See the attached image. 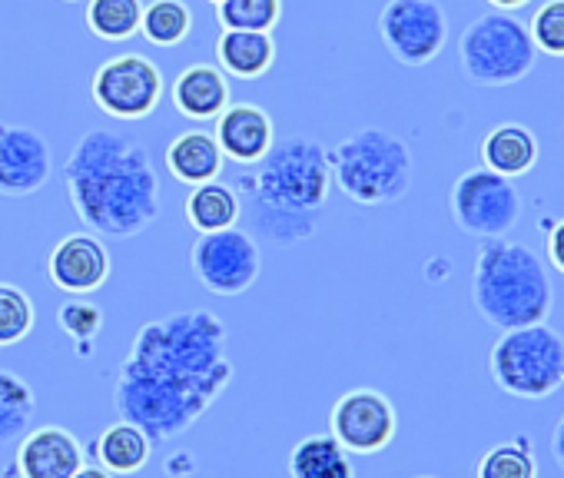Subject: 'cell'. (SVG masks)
Segmentation results:
<instances>
[{"instance_id":"6da1fadb","label":"cell","mask_w":564,"mask_h":478,"mask_svg":"<svg viewBox=\"0 0 564 478\" xmlns=\"http://www.w3.org/2000/svg\"><path fill=\"white\" fill-rule=\"evenodd\" d=\"M229 379L223 319L209 309L173 313L133 336L113 385V409L150 442H170L219 402Z\"/></svg>"},{"instance_id":"7a4b0ae2","label":"cell","mask_w":564,"mask_h":478,"mask_svg":"<svg viewBox=\"0 0 564 478\" xmlns=\"http://www.w3.org/2000/svg\"><path fill=\"white\" fill-rule=\"evenodd\" d=\"M64 183L74 216L94 236L133 239L160 216V173L150 150L127 133H84L64 163Z\"/></svg>"},{"instance_id":"3957f363","label":"cell","mask_w":564,"mask_h":478,"mask_svg":"<svg viewBox=\"0 0 564 478\" xmlns=\"http://www.w3.org/2000/svg\"><path fill=\"white\" fill-rule=\"evenodd\" d=\"M333 170L329 150L313 137H290L232 180L239 219L246 216L252 239L272 247H296L319 229V213L329 199Z\"/></svg>"},{"instance_id":"277c9868","label":"cell","mask_w":564,"mask_h":478,"mask_svg":"<svg viewBox=\"0 0 564 478\" xmlns=\"http://www.w3.org/2000/svg\"><path fill=\"white\" fill-rule=\"evenodd\" d=\"M471 300L485 323L498 329H521L544 323L554 306V286L544 260L505 236L481 239L471 273Z\"/></svg>"},{"instance_id":"5b68a950","label":"cell","mask_w":564,"mask_h":478,"mask_svg":"<svg viewBox=\"0 0 564 478\" xmlns=\"http://www.w3.org/2000/svg\"><path fill=\"white\" fill-rule=\"evenodd\" d=\"M333 183L359 206H389L412 186V150L382 127H362L329 150Z\"/></svg>"},{"instance_id":"8992f818","label":"cell","mask_w":564,"mask_h":478,"mask_svg":"<svg viewBox=\"0 0 564 478\" xmlns=\"http://www.w3.org/2000/svg\"><path fill=\"white\" fill-rule=\"evenodd\" d=\"M488 372L514 399H547L564 385V336L547 323L505 329L488 356Z\"/></svg>"},{"instance_id":"52a82bcc","label":"cell","mask_w":564,"mask_h":478,"mask_svg":"<svg viewBox=\"0 0 564 478\" xmlns=\"http://www.w3.org/2000/svg\"><path fill=\"white\" fill-rule=\"evenodd\" d=\"M538 47L528 24L508 11H491L471 21L458 41L462 74L475 87H508L531 74Z\"/></svg>"},{"instance_id":"ba28073f","label":"cell","mask_w":564,"mask_h":478,"mask_svg":"<svg viewBox=\"0 0 564 478\" xmlns=\"http://www.w3.org/2000/svg\"><path fill=\"white\" fill-rule=\"evenodd\" d=\"M521 209H524V199L518 186L488 166L462 173L452 186V216L458 229H465L468 236H478V239L508 236L514 222L521 219Z\"/></svg>"},{"instance_id":"9c48e42d","label":"cell","mask_w":564,"mask_h":478,"mask_svg":"<svg viewBox=\"0 0 564 478\" xmlns=\"http://www.w3.org/2000/svg\"><path fill=\"white\" fill-rule=\"evenodd\" d=\"M189 267L213 296H242L256 283L262 257L246 229L229 226L219 232H199L189 250Z\"/></svg>"},{"instance_id":"30bf717a","label":"cell","mask_w":564,"mask_h":478,"mask_svg":"<svg viewBox=\"0 0 564 478\" xmlns=\"http://www.w3.org/2000/svg\"><path fill=\"white\" fill-rule=\"evenodd\" d=\"M379 37L392 61L425 67L448 41V18L438 0H389L379 14Z\"/></svg>"},{"instance_id":"8fae6325","label":"cell","mask_w":564,"mask_h":478,"mask_svg":"<svg viewBox=\"0 0 564 478\" xmlns=\"http://www.w3.org/2000/svg\"><path fill=\"white\" fill-rule=\"evenodd\" d=\"M90 94L113 120H147L163 100V74L143 54H120L94 74Z\"/></svg>"},{"instance_id":"7c38bea8","label":"cell","mask_w":564,"mask_h":478,"mask_svg":"<svg viewBox=\"0 0 564 478\" xmlns=\"http://www.w3.org/2000/svg\"><path fill=\"white\" fill-rule=\"evenodd\" d=\"M329 435L352 455H379L392 445L399 419L395 405L376 389H352L329 412Z\"/></svg>"},{"instance_id":"4fadbf2b","label":"cell","mask_w":564,"mask_h":478,"mask_svg":"<svg viewBox=\"0 0 564 478\" xmlns=\"http://www.w3.org/2000/svg\"><path fill=\"white\" fill-rule=\"evenodd\" d=\"M51 173H54V153L37 130L0 123V196L21 199L41 193Z\"/></svg>"},{"instance_id":"5bb4252c","label":"cell","mask_w":564,"mask_h":478,"mask_svg":"<svg viewBox=\"0 0 564 478\" xmlns=\"http://www.w3.org/2000/svg\"><path fill=\"white\" fill-rule=\"evenodd\" d=\"M110 270H113L110 250L104 247V239L94 236L90 229L64 236L54 247L51 263H47L51 283L67 296L97 293L110 280Z\"/></svg>"},{"instance_id":"9a60e30c","label":"cell","mask_w":564,"mask_h":478,"mask_svg":"<svg viewBox=\"0 0 564 478\" xmlns=\"http://www.w3.org/2000/svg\"><path fill=\"white\" fill-rule=\"evenodd\" d=\"M216 143L226 160L239 166H256L275 143L272 117L259 104H229L216 117Z\"/></svg>"},{"instance_id":"2e32d148","label":"cell","mask_w":564,"mask_h":478,"mask_svg":"<svg viewBox=\"0 0 564 478\" xmlns=\"http://www.w3.org/2000/svg\"><path fill=\"white\" fill-rule=\"evenodd\" d=\"M84 465V448L74 432L61 425L31 428L18 448L21 478H74Z\"/></svg>"},{"instance_id":"e0dca14e","label":"cell","mask_w":564,"mask_h":478,"mask_svg":"<svg viewBox=\"0 0 564 478\" xmlns=\"http://www.w3.org/2000/svg\"><path fill=\"white\" fill-rule=\"evenodd\" d=\"M173 107L189 120H216L229 107V80L213 64H193L173 80Z\"/></svg>"},{"instance_id":"ac0fdd59","label":"cell","mask_w":564,"mask_h":478,"mask_svg":"<svg viewBox=\"0 0 564 478\" xmlns=\"http://www.w3.org/2000/svg\"><path fill=\"white\" fill-rule=\"evenodd\" d=\"M170 176L176 183H186V186H199V183H209V180H219L223 173V150L216 143L213 133L206 130H186L180 137L170 140L166 146V156H163Z\"/></svg>"},{"instance_id":"d6986e66","label":"cell","mask_w":564,"mask_h":478,"mask_svg":"<svg viewBox=\"0 0 564 478\" xmlns=\"http://www.w3.org/2000/svg\"><path fill=\"white\" fill-rule=\"evenodd\" d=\"M216 64L226 77L259 80L275 64V41L265 31H223L216 41Z\"/></svg>"},{"instance_id":"ffe728a7","label":"cell","mask_w":564,"mask_h":478,"mask_svg":"<svg viewBox=\"0 0 564 478\" xmlns=\"http://www.w3.org/2000/svg\"><path fill=\"white\" fill-rule=\"evenodd\" d=\"M481 160L488 170L501 176H524L538 163V140L521 123H501L495 127L481 143Z\"/></svg>"},{"instance_id":"44dd1931","label":"cell","mask_w":564,"mask_h":478,"mask_svg":"<svg viewBox=\"0 0 564 478\" xmlns=\"http://www.w3.org/2000/svg\"><path fill=\"white\" fill-rule=\"evenodd\" d=\"M293 478H356L349 452L333 435H306L290 452Z\"/></svg>"},{"instance_id":"7402d4cb","label":"cell","mask_w":564,"mask_h":478,"mask_svg":"<svg viewBox=\"0 0 564 478\" xmlns=\"http://www.w3.org/2000/svg\"><path fill=\"white\" fill-rule=\"evenodd\" d=\"M186 222L196 232H219L239 222V196L232 183H199L186 196Z\"/></svg>"},{"instance_id":"603a6c76","label":"cell","mask_w":564,"mask_h":478,"mask_svg":"<svg viewBox=\"0 0 564 478\" xmlns=\"http://www.w3.org/2000/svg\"><path fill=\"white\" fill-rule=\"evenodd\" d=\"M150 435L133 422H113L97 438V458L110 475H133L150 461Z\"/></svg>"},{"instance_id":"cb8c5ba5","label":"cell","mask_w":564,"mask_h":478,"mask_svg":"<svg viewBox=\"0 0 564 478\" xmlns=\"http://www.w3.org/2000/svg\"><path fill=\"white\" fill-rule=\"evenodd\" d=\"M34 409V389L18 372L0 369V445H11L31 432Z\"/></svg>"},{"instance_id":"d4e9b609","label":"cell","mask_w":564,"mask_h":478,"mask_svg":"<svg viewBox=\"0 0 564 478\" xmlns=\"http://www.w3.org/2000/svg\"><path fill=\"white\" fill-rule=\"evenodd\" d=\"M140 34L153 47H180L193 34V11L186 0H150L143 4Z\"/></svg>"},{"instance_id":"484cf974","label":"cell","mask_w":564,"mask_h":478,"mask_svg":"<svg viewBox=\"0 0 564 478\" xmlns=\"http://www.w3.org/2000/svg\"><path fill=\"white\" fill-rule=\"evenodd\" d=\"M84 18L90 34H97L100 41H130L133 34H140L143 0H87Z\"/></svg>"},{"instance_id":"4316f807","label":"cell","mask_w":564,"mask_h":478,"mask_svg":"<svg viewBox=\"0 0 564 478\" xmlns=\"http://www.w3.org/2000/svg\"><path fill=\"white\" fill-rule=\"evenodd\" d=\"M475 478H538V461H534L528 435L491 445L481 455Z\"/></svg>"},{"instance_id":"83f0119b","label":"cell","mask_w":564,"mask_h":478,"mask_svg":"<svg viewBox=\"0 0 564 478\" xmlns=\"http://www.w3.org/2000/svg\"><path fill=\"white\" fill-rule=\"evenodd\" d=\"M216 18H219L223 31L272 34V28L282 18V0H223V4H216Z\"/></svg>"},{"instance_id":"f1b7e54d","label":"cell","mask_w":564,"mask_h":478,"mask_svg":"<svg viewBox=\"0 0 564 478\" xmlns=\"http://www.w3.org/2000/svg\"><path fill=\"white\" fill-rule=\"evenodd\" d=\"M34 329V303L24 290L0 283V349L18 346Z\"/></svg>"},{"instance_id":"f546056e","label":"cell","mask_w":564,"mask_h":478,"mask_svg":"<svg viewBox=\"0 0 564 478\" xmlns=\"http://www.w3.org/2000/svg\"><path fill=\"white\" fill-rule=\"evenodd\" d=\"M61 329L80 346V352L100 336L104 329V309L97 303H90L87 296H70L61 306Z\"/></svg>"},{"instance_id":"4dcf8cb0","label":"cell","mask_w":564,"mask_h":478,"mask_svg":"<svg viewBox=\"0 0 564 478\" xmlns=\"http://www.w3.org/2000/svg\"><path fill=\"white\" fill-rule=\"evenodd\" d=\"M528 31L538 51L551 57H564V0H547L544 8H538Z\"/></svg>"},{"instance_id":"1f68e13d","label":"cell","mask_w":564,"mask_h":478,"mask_svg":"<svg viewBox=\"0 0 564 478\" xmlns=\"http://www.w3.org/2000/svg\"><path fill=\"white\" fill-rule=\"evenodd\" d=\"M547 260L557 273H564V219H557L547 236Z\"/></svg>"},{"instance_id":"d6a6232c","label":"cell","mask_w":564,"mask_h":478,"mask_svg":"<svg viewBox=\"0 0 564 478\" xmlns=\"http://www.w3.org/2000/svg\"><path fill=\"white\" fill-rule=\"evenodd\" d=\"M551 455H554L557 468L564 471V415H561V419H557V425H554V435H551Z\"/></svg>"},{"instance_id":"836d02e7","label":"cell","mask_w":564,"mask_h":478,"mask_svg":"<svg viewBox=\"0 0 564 478\" xmlns=\"http://www.w3.org/2000/svg\"><path fill=\"white\" fill-rule=\"evenodd\" d=\"M74 478H113L107 468H97V465H80Z\"/></svg>"},{"instance_id":"e575fe53","label":"cell","mask_w":564,"mask_h":478,"mask_svg":"<svg viewBox=\"0 0 564 478\" xmlns=\"http://www.w3.org/2000/svg\"><path fill=\"white\" fill-rule=\"evenodd\" d=\"M488 4H491L495 11H518V8L528 4V0H488Z\"/></svg>"},{"instance_id":"d590c367","label":"cell","mask_w":564,"mask_h":478,"mask_svg":"<svg viewBox=\"0 0 564 478\" xmlns=\"http://www.w3.org/2000/svg\"><path fill=\"white\" fill-rule=\"evenodd\" d=\"M64 4H80V0H64Z\"/></svg>"},{"instance_id":"8d00e7d4","label":"cell","mask_w":564,"mask_h":478,"mask_svg":"<svg viewBox=\"0 0 564 478\" xmlns=\"http://www.w3.org/2000/svg\"><path fill=\"white\" fill-rule=\"evenodd\" d=\"M415 478H435V475H415Z\"/></svg>"},{"instance_id":"74e56055","label":"cell","mask_w":564,"mask_h":478,"mask_svg":"<svg viewBox=\"0 0 564 478\" xmlns=\"http://www.w3.org/2000/svg\"><path fill=\"white\" fill-rule=\"evenodd\" d=\"M209 4H223V0H209Z\"/></svg>"}]
</instances>
